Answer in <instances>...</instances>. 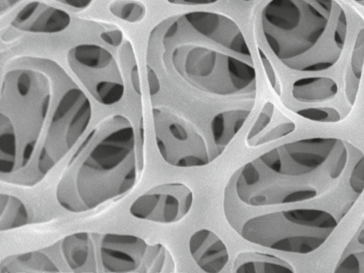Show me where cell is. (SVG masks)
I'll return each mask as SVG.
<instances>
[{
	"label": "cell",
	"mask_w": 364,
	"mask_h": 273,
	"mask_svg": "<svg viewBox=\"0 0 364 273\" xmlns=\"http://www.w3.org/2000/svg\"><path fill=\"white\" fill-rule=\"evenodd\" d=\"M232 188L247 208L296 205L328 211L340 223L364 191V152L337 137L298 139L245 164Z\"/></svg>",
	"instance_id": "6da1fadb"
},
{
	"label": "cell",
	"mask_w": 364,
	"mask_h": 273,
	"mask_svg": "<svg viewBox=\"0 0 364 273\" xmlns=\"http://www.w3.org/2000/svg\"><path fill=\"white\" fill-rule=\"evenodd\" d=\"M147 51L191 90L220 99L256 97L250 48L240 26L225 14L194 11L168 17L151 31Z\"/></svg>",
	"instance_id": "7a4b0ae2"
},
{
	"label": "cell",
	"mask_w": 364,
	"mask_h": 273,
	"mask_svg": "<svg viewBox=\"0 0 364 273\" xmlns=\"http://www.w3.org/2000/svg\"><path fill=\"white\" fill-rule=\"evenodd\" d=\"M134 127L120 114L88 132L71 154L58 180L55 198L65 210L84 213L129 193L140 166Z\"/></svg>",
	"instance_id": "3957f363"
},
{
	"label": "cell",
	"mask_w": 364,
	"mask_h": 273,
	"mask_svg": "<svg viewBox=\"0 0 364 273\" xmlns=\"http://www.w3.org/2000/svg\"><path fill=\"white\" fill-rule=\"evenodd\" d=\"M259 21L273 55L294 71L328 70L345 46L348 18L337 0H269Z\"/></svg>",
	"instance_id": "277c9868"
},
{
	"label": "cell",
	"mask_w": 364,
	"mask_h": 273,
	"mask_svg": "<svg viewBox=\"0 0 364 273\" xmlns=\"http://www.w3.org/2000/svg\"><path fill=\"white\" fill-rule=\"evenodd\" d=\"M230 225L246 241L277 251L305 255L328 239L339 225L331 213L293 206L254 214L226 216Z\"/></svg>",
	"instance_id": "5b68a950"
},
{
	"label": "cell",
	"mask_w": 364,
	"mask_h": 273,
	"mask_svg": "<svg viewBox=\"0 0 364 273\" xmlns=\"http://www.w3.org/2000/svg\"><path fill=\"white\" fill-rule=\"evenodd\" d=\"M52 100V86L46 73L32 68L9 70L1 84L0 127L15 141L17 172L32 160L46 123Z\"/></svg>",
	"instance_id": "8992f818"
},
{
	"label": "cell",
	"mask_w": 364,
	"mask_h": 273,
	"mask_svg": "<svg viewBox=\"0 0 364 273\" xmlns=\"http://www.w3.org/2000/svg\"><path fill=\"white\" fill-rule=\"evenodd\" d=\"M99 272H173L176 262L161 243L128 234L90 232L86 268ZM85 268V269H86Z\"/></svg>",
	"instance_id": "52a82bcc"
},
{
	"label": "cell",
	"mask_w": 364,
	"mask_h": 273,
	"mask_svg": "<svg viewBox=\"0 0 364 273\" xmlns=\"http://www.w3.org/2000/svg\"><path fill=\"white\" fill-rule=\"evenodd\" d=\"M92 117V106L83 91L68 85L56 96L36 159L41 177L47 175L78 142Z\"/></svg>",
	"instance_id": "ba28073f"
},
{
	"label": "cell",
	"mask_w": 364,
	"mask_h": 273,
	"mask_svg": "<svg viewBox=\"0 0 364 273\" xmlns=\"http://www.w3.org/2000/svg\"><path fill=\"white\" fill-rule=\"evenodd\" d=\"M152 117L158 151L169 165L201 167L219 158L200 130L176 110L156 106Z\"/></svg>",
	"instance_id": "9c48e42d"
},
{
	"label": "cell",
	"mask_w": 364,
	"mask_h": 273,
	"mask_svg": "<svg viewBox=\"0 0 364 273\" xmlns=\"http://www.w3.org/2000/svg\"><path fill=\"white\" fill-rule=\"evenodd\" d=\"M68 64L87 92L99 103L112 105L123 97L124 82L116 59L106 48L96 44L71 48Z\"/></svg>",
	"instance_id": "30bf717a"
},
{
	"label": "cell",
	"mask_w": 364,
	"mask_h": 273,
	"mask_svg": "<svg viewBox=\"0 0 364 273\" xmlns=\"http://www.w3.org/2000/svg\"><path fill=\"white\" fill-rule=\"evenodd\" d=\"M291 95L301 105L293 109L294 112L317 122H341L353 107L337 82L328 77L298 79L292 84Z\"/></svg>",
	"instance_id": "8fae6325"
},
{
	"label": "cell",
	"mask_w": 364,
	"mask_h": 273,
	"mask_svg": "<svg viewBox=\"0 0 364 273\" xmlns=\"http://www.w3.org/2000/svg\"><path fill=\"white\" fill-rule=\"evenodd\" d=\"M194 201L191 188L180 182L158 185L137 197L129 207L130 214L139 220L162 224L182 220Z\"/></svg>",
	"instance_id": "7c38bea8"
},
{
	"label": "cell",
	"mask_w": 364,
	"mask_h": 273,
	"mask_svg": "<svg viewBox=\"0 0 364 273\" xmlns=\"http://www.w3.org/2000/svg\"><path fill=\"white\" fill-rule=\"evenodd\" d=\"M70 23V17L65 11L36 0L27 3L11 21L15 28L33 33H59Z\"/></svg>",
	"instance_id": "4fadbf2b"
},
{
	"label": "cell",
	"mask_w": 364,
	"mask_h": 273,
	"mask_svg": "<svg viewBox=\"0 0 364 273\" xmlns=\"http://www.w3.org/2000/svg\"><path fill=\"white\" fill-rule=\"evenodd\" d=\"M295 129L294 122L269 101L250 128L245 144L249 148L259 147L290 134Z\"/></svg>",
	"instance_id": "5bb4252c"
},
{
	"label": "cell",
	"mask_w": 364,
	"mask_h": 273,
	"mask_svg": "<svg viewBox=\"0 0 364 273\" xmlns=\"http://www.w3.org/2000/svg\"><path fill=\"white\" fill-rule=\"evenodd\" d=\"M188 250L193 260L205 272H220L229 261L225 243L209 229L195 231L189 238Z\"/></svg>",
	"instance_id": "9a60e30c"
},
{
	"label": "cell",
	"mask_w": 364,
	"mask_h": 273,
	"mask_svg": "<svg viewBox=\"0 0 364 273\" xmlns=\"http://www.w3.org/2000/svg\"><path fill=\"white\" fill-rule=\"evenodd\" d=\"M252 111V106H247L223 109L215 115L211 123V134L221 155L242 129Z\"/></svg>",
	"instance_id": "2e32d148"
},
{
	"label": "cell",
	"mask_w": 364,
	"mask_h": 273,
	"mask_svg": "<svg viewBox=\"0 0 364 273\" xmlns=\"http://www.w3.org/2000/svg\"><path fill=\"white\" fill-rule=\"evenodd\" d=\"M232 270L237 273L294 272V267L276 255L252 251L241 252L235 257Z\"/></svg>",
	"instance_id": "e0dca14e"
},
{
	"label": "cell",
	"mask_w": 364,
	"mask_h": 273,
	"mask_svg": "<svg viewBox=\"0 0 364 273\" xmlns=\"http://www.w3.org/2000/svg\"><path fill=\"white\" fill-rule=\"evenodd\" d=\"M56 272H59L57 265L40 251L10 255L0 263V273Z\"/></svg>",
	"instance_id": "ac0fdd59"
},
{
	"label": "cell",
	"mask_w": 364,
	"mask_h": 273,
	"mask_svg": "<svg viewBox=\"0 0 364 273\" xmlns=\"http://www.w3.org/2000/svg\"><path fill=\"white\" fill-rule=\"evenodd\" d=\"M90 232H78L65 237L60 243L63 258L73 272H84L89 256Z\"/></svg>",
	"instance_id": "d6986e66"
},
{
	"label": "cell",
	"mask_w": 364,
	"mask_h": 273,
	"mask_svg": "<svg viewBox=\"0 0 364 273\" xmlns=\"http://www.w3.org/2000/svg\"><path fill=\"white\" fill-rule=\"evenodd\" d=\"M28 221V212L23 201L14 195L1 193L0 230L1 232L25 226Z\"/></svg>",
	"instance_id": "ffe728a7"
},
{
	"label": "cell",
	"mask_w": 364,
	"mask_h": 273,
	"mask_svg": "<svg viewBox=\"0 0 364 273\" xmlns=\"http://www.w3.org/2000/svg\"><path fill=\"white\" fill-rule=\"evenodd\" d=\"M109 11L116 17L129 23H138L145 16V5L137 0H115L109 6Z\"/></svg>",
	"instance_id": "44dd1931"
},
{
	"label": "cell",
	"mask_w": 364,
	"mask_h": 273,
	"mask_svg": "<svg viewBox=\"0 0 364 273\" xmlns=\"http://www.w3.org/2000/svg\"><path fill=\"white\" fill-rule=\"evenodd\" d=\"M364 66V28L357 33L353 48L352 55L348 65L351 75L360 80Z\"/></svg>",
	"instance_id": "7402d4cb"
},
{
	"label": "cell",
	"mask_w": 364,
	"mask_h": 273,
	"mask_svg": "<svg viewBox=\"0 0 364 273\" xmlns=\"http://www.w3.org/2000/svg\"><path fill=\"white\" fill-rule=\"evenodd\" d=\"M334 272L364 273V251L353 252L343 257Z\"/></svg>",
	"instance_id": "603a6c76"
},
{
	"label": "cell",
	"mask_w": 364,
	"mask_h": 273,
	"mask_svg": "<svg viewBox=\"0 0 364 273\" xmlns=\"http://www.w3.org/2000/svg\"><path fill=\"white\" fill-rule=\"evenodd\" d=\"M257 52L272 87L280 96L282 92L280 82L272 63L266 53L259 47L257 48Z\"/></svg>",
	"instance_id": "cb8c5ba5"
},
{
	"label": "cell",
	"mask_w": 364,
	"mask_h": 273,
	"mask_svg": "<svg viewBox=\"0 0 364 273\" xmlns=\"http://www.w3.org/2000/svg\"><path fill=\"white\" fill-rule=\"evenodd\" d=\"M100 36L105 42L112 46H119L123 39L122 33L118 29L107 31L102 33Z\"/></svg>",
	"instance_id": "d4e9b609"
},
{
	"label": "cell",
	"mask_w": 364,
	"mask_h": 273,
	"mask_svg": "<svg viewBox=\"0 0 364 273\" xmlns=\"http://www.w3.org/2000/svg\"><path fill=\"white\" fill-rule=\"evenodd\" d=\"M147 78L150 95L154 96L159 92L160 83L155 71L149 65H147Z\"/></svg>",
	"instance_id": "484cf974"
},
{
	"label": "cell",
	"mask_w": 364,
	"mask_h": 273,
	"mask_svg": "<svg viewBox=\"0 0 364 273\" xmlns=\"http://www.w3.org/2000/svg\"><path fill=\"white\" fill-rule=\"evenodd\" d=\"M218 0H167V1L174 5H207L217 2Z\"/></svg>",
	"instance_id": "4316f807"
},
{
	"label": "cell",
	"mask_w": 364,
	"mask_h": 273,
	"mask_svg": "<svg viewBox=\"0 0 364 273\" xmlns=\"http://www.w3.org/2000/svg\"><path fill=\"white\" fill-rule=\"evenodd\" d=\"M68 6L76 9H83L87 7L92 0H55Z\"/></svg>",
	"instance_id": "83f0119b"
},
{
	"label": "cell",
	"mask_w": 364,
	"mask_h": 273,
	"mask_svg": "<svg viewBox=\"0 0 364 273\" xmlns=\"http://www.w3.org/2000/svg\"><path fill=\"white\" fill-rule=\"evenodd\" d=\"M131 75V80L133 85V87L135 90V91L141 94V89H140V80H139V71L137 65L135 64L131 69L130 72Z\"/></svg>",
	"instance_id": "f1b7e54d"
},
{
	"label": "cell",
	"mask_w": 364,
	"mask_h": 273,
	"mask_svg": "<svg viewBox=\"0 0 364 273\" xmlns=\"http://www.w3.org/2000/svg\"><path fill=\"white\" fill-rule=\"evenodd\" d=\"M19 0H0V10L3 14L5 11L9 10L14 6Z\"/></svg>",
	"instance_id": "f546056e"
},
{
	"label": "cell",
	"mask_w": 364,
	"mask_h": 273,
	"mask_svg": "<svg viewBox=\"0 0 364 273\" xmlns=\"http://www.w3.org/2000/svg\"><path fill=\"white\" fill-rule=\"evenodd\" d=\"M353 1L364 7V0H353Z\"/></svg>",
	"instance_id": "4dcf8cb0"
},
{
	"label": "cell",
	"mask_w": 364,
	"mask_h": 273,
	"mask_svg": "<svg viewBox=\"0 0 364 273\" xmlns=\"http://www.w3.org/2000/svg\"><path fill=\"white\" fill-rule=\"evenodd\" d=\"M242 1H252V0H242Z\"/></svg>",
	"instance_id": "1f68e13d"
}]
</instances>
